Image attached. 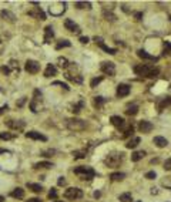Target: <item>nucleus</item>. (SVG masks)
Masks as SVG:
<instances>
[{"mask_svg": "<svg viewBox=\"0 0 171 202\" xmlns=\"http://www.w3.org/2000/svg\"><path fill=\"white\" fill-rule=\"evenodd\" d=\"M51 167H53V164L49 161H41V162L34 164V168H36V170H40V168H51Z\"/></svg>", "mask_w": 171, "mask_h": 202, "instance_id": "27", "label": "nucleus"}, {"mask_svg": "<svg viewBox=\"0 0 171 202\" xmlns=\"http://www.w3.org/2000/svg\"><path fill=\"white\" fill-rule=\"evenodd\" d=\"M27 188L32 189L33 192H36V194H40L41 191H43V186H41L40 184H32V182H27Z\"/></svg>", "mask_w": 171, "mask_h": 202, "instance_id": "24", "label": "nucleus"}, {"mask_svg": "<svg viewBox=\"0 0 171 202\" xmlns=\"http://www.w3.org/2000/svg\"><path fill=\"white\" fill-rule=\"evenodd\" d=\"M53 37H54V32H53V27L51 26H47L46 29H44V43H51L53 40Z\"/></svg>", "mask_w": 171, "mask_h": 202, "instance_id": "16", "label": "nucleus"}, {"mask_svg": "<svg viewBox=\"0 0 171 202\" xmlns=\"http://www.w3.org/2000/svg\"><path fill=\"white\" fill-rule=\"evenodd\" d=\"M26 137L32 138V139H39V141H47V137L40 134V132H37V131H29V132H26Z\"/></svg>", "mask_w": 171, "mask_h": 202, "instance_id": "15", "label": "nucleus"}, {"mask_svg": "<svg viewBox=\"0 0 171 202\" xmlns=\"http://www.w3.org/2000/svg\"><path fill=\"white\" fill-rule=\"evenodd\" d=\"M29 16L36 17V19H39V20H46V14H44V12H43L40 7H34L33 10H30V12H29Z\"/></svg>", "mask_w": 171, "mask_h": 202, "instance_id": "14", "label": "nucleus"}, {"mask_svg": "<svg viewBox=\"0 0 171 202\" xmlns=\"http://www.w3.org/2000/svg\"><path fill=\"white\" fill-rule=\"evenodd\" d=\"M123 160H124V154L123 152H111L106 157L104 164H106L108 168H117L123 162Z\"/></svg>", "mask_w": 171, "mask_h": 202, "instance_id": "2", "label": "nucleus"}, {"mask_svg": "<svg viewBox=\"0 0 171 202\" xmlns=\"http://www.w3.org/2000/svg\"><path fill=\"white\" fill-rule=\"evenodd\" d=\"M120 201H121V202H131V201H133V198H131V194H130V192L121 194V195H120Z\"/></svg>", "mask_w": 171, "mask_h": 202, "instance_id": "37", "label": "nucleus"}, {"mask_svg": "<svg viewBox=\"0 0 171 202\" xmlns=\"http://www.w3.org/2000/svg\"><path fill=\"white\" fill-rule=\"evenodd\" d=\"M7 108H9V107H7V104H6V105H3V107L0 108V114H3V113H4V111H7Z\"/></svg>", "mask_w": 171, "mask_h": 202, "instance_id": "51", "label": "nucleus"}, {"mask_svg": "<svg viewBox=\"0 0 171 202\" xmlns=\"http://www.w3.org/2000/svg\"><path fill=\"white\" fill-rule=\"evenodd\" d=\"M103 78H104L103 75H100V77H94L93 80L90 81V87H91V88H96V87H97L98 84H100V83L103 81Z\"/></svg>", "mask_w": 171, "mask_h": 202, "instance_id": "30", "label": "nucleus"}, {"mask_svg": "<svg viewBox=\"0 0 171 202\" xmlns=\"http://www.w3.org/2000/svg\"><path fill=\"white\" fill-rule=\"evenodd\" d=\"M7 152V150H4V148H0V154H4Z\"/></svg>", "mask_w": 171, "mask_h": 202, "instance_id": "54", "label": "nucleus"}, {"mask_svg": "<svg viewBox=\"0 0 171 202\" xmlns=\"http://www.w3.org/2000/svg\"><path fill=\"white\" fill-rule=\"evenodd\" d=\"M130 86L128 84H118L117 86V97H127L130 94Z\"/></svg>", "mask_w": 171, "mask_h": 202, "instance_id": "10", "label": "nucleus"}, {"mask_svg": "<svg viewBox=\"0 0 171 202\" xmlns=\"http://www.w3.org/2000/svg\"><path fill=\"white\" fill-rule=\"evenodd\" d=\"M155 177H157V174H155L154 171H150V172H147V174H146V178H147V179H154Z\"/></svg>", "mask_w": 171, "mask_h": 202, "instance_id": "44", "label": "nucleus"}, {"mask_svg": "<svg viewBox=\"0 0 171 202\" xmlns=\"http://www.w3.org/2000/svg\"><path fill=\"white\" fill-rule=\"evenodd\" d=\"M25 70L30 74H37L39 70H40V64L37 61H34V60H27L25 64Z\"/></svg>", "mask_w": 171, "mask_h": 202, "instance_id": "7", "label": "nucleus"}, {"mask_svg": "<svg viewBox=\"0 0 171 202\" xmlns=\"http://www.w3.org/2000/svg\"><path fill=\"white\" fill-rule=\"evenodd\" d=\"M54 202H63V201H54Z\"/></svg>", "mask_w": 171, "mask_h": 202, "instance_id": "56", "label": "nucleus"}, {"mask_svg": "<svg viewBox=\"0 0 171 202\" xmlns=\"http://www.w3.org/2000/svg\"><path fill=\"white\" fill-rule=\"evenodd\" d=\"M100 70L104 74H107V75L113 77L114 74H115V65H114V63H111V61H103V63L100 64Z\"/></svg>", "mask_w": 171, "mask_h": 202, "instance_id": "6", "label": "nucleus"}, {"mask_svg": "<svg viewBox=\"0 0 171 202\" xmlns=\"http://www.w3.org/2000/svg\"><path fill=\"white\" fill-rule=\"evenodd\" d=\"M134 17H136L137 20H141V17H143V13H141V12H139V13H136V14H134Z\"/></svg>", "mask_w": 171, "mask_h": 202, "instance_id": "49", "label": "nucleus"}, {"mask_svg": "<svg viewBox=\"0 0 171 202\" xmlns=\"http://www.w3.org/2000/svg\"><path fill=\"white\" fill-rule=\"evenodd\" d=\"M139 144H140V138L139 137H134V138H131L130 141L126 144V147H127L128 150H131V148H136Z\"/></svg>", "mask_w": 171, "mask_h": 202, "instance_id": "26", "label": "nucleus"}, {"mask_svg": "<svg viewBox=\"0 0 171 202\" xmlns=\"http://www.w3.org/2000/svg\"><path fill=\"white\" fill-rule=\"evenodd\" d=\"M26 202H41L39 198H30L29 201H26Z\"/></svg>", "mask_w": 171, "mask_h": 202, "instance_id": "52", "label": "nucleus"}, {"mask_svg": "<svg viewBox=\"0 0 171 202\" xmlns=\"http://www.w3.org/2000/svg\"><path fill=\"white\" fill-rule=\"evenodd\" d=\"M137 56H139L140 58H143V60H150V61H157V60H158L157 57L148 54L146 50H139V51H137Z\"/></svg>", "mask_w": 171, "mask_h": 202, "instance_id": "18", "label": "nucleus"}, {"mask_svg": "<svg viewBox=\"0 0 171 202\" xmlns=\"http://www.w3.org/2000/svg\"><path fill=\"white\" fill-rule=\"evenodd\" d=\"M137 113H139V105H131V107H128V108L126 110V114H127V115H136Z\"/></svg>", "mask_w": 171, "mask_h": 202, "instance_id": "32", "label": "nucleus"}, {"mask_svg": "<svg viewBox=\"0 0 171 202\" xmlns=\"http://www.w3.org/2000/svg\"><path fill=\"white\" fill-rule=\"evenodd\" d=\"M64 27L69 30V32H73V33H80V27L77 23H74L71 19H66L64 20Z\"/></svg>", "mask_w": 171, "mask_h": 202, "instance_id": "12", "label": "nucleus"}, {"mask_svg": "<svg viewBox=\"0 0 171 202\" xmlns=\"http://www.w3.org/2000/svg\"><path fill=\"white\" fill-rule=\"evenodd\" d=\"M137 202H141V201H137Z\"/></svg>", "mask_w": 171, "mask_h": 202, "instance_id": "57", "label": "nucleus"}, {"mask_svg": "<svg viewBox=\"0 0 171 202\" xmlns=\"http://www.w3.org/2000/svg\"><path fill=\"white\" fill-rule=\"evenodd\" d=\"M10 196H12V198H16V199H23V198H25V189L14 188V189L10 192Z\"/></svg>", "mask_w": 171, "mask_h": 202, "instance_id": "19", "label": "nucleus"}, {"mask_svg": "<svg viewBox=\"0 0 171 202\" xmlns=\"http://www.w3.org/2000/svg\"><path fill=\"white\" fill-rule=\"evenodd\" d=\"M163 54L165 56H171V43L170 41H164V51H163Z\"/></svg>", "mask_w": 171, "mask_h": 202, "instance_id": "36", "label": "nucleus"}, {"mask_svg": "<svg viewBox=\"0 0 171 202\" xmlns=\"http://www.w3.org/2000/svg\"><path fill=\"white\" fill-rule=\"evenodd\" d=\"M13 138H16L14 134H10V132H0V139H13Z\"/></svg>", "mask_w": 171, "mask_h": 202, "instance_id": "38", "label": "nucleus"}, {"mask_svg": "<svg viewBox=\"0 0 171 202\" xmlns=\"http://www.w3.org/2000/svg\"><path fill=\"white\" fill-rule=\"evenodd\" d=\"M144 157H146V151H136V152L131 154V161L137 162L140 160H143Z\"/></svg>", "mask_w": 171, "mask_h": 202, "instance_id": "23", "label": "nucleus"}, {"mask_svg": "<svg viewBox=\"0 0 171 202\" xmlns=\"http://www.w3.org/2000/svg\"><path fill=\"white\" fill-rule=\"evenodd\" d=\"M70 46H71V43L69 40H61L56 44V50H60V49H63V47H70Z\"/></svg>", "mask_w": 171, "mask_h": 202, "instance_id": "34", "label": "nucleus"}, {"mask_svg": "<svg viewBox=\"0 0 171 202\" xmlns=\"http://www.w3.org/2000/svg\"><path fill=\"white\" fill-rule=\"evenodd\" d=\"M53 154H54V151H53V150H50V151H44V152H43V155H44V157H51Z\"/></svg>", "mask_w": 171, "mask_h": 202, "instance_id": "47", "label": "nucleus"}, {"mask_svg": "<svg viewBox=\"0 0 171 202\" xmlns=\"http://www.w3.org/2000/svg\"><path fill=\"white\" fill-rule=\"evenodd\" d=\"M49 198H50V199H51V198H57V191H56V189H51V191H50V192H49Z\"/></svg>", "mask_w": 171, "mask_h": 202, "instance_id": "45", "label": "nucleus"}, {"mask_svg": "<svg viewBox=\"0 0 171 202\" xmlns=\"http://www.w3.org/2000/svg\"><path fill=\"white\" fill-rule=\"evenodd\" d=\"M168 105H171V97H164V98H161V100L158 101L157 108H158V111H163L164 108H167Z\"/></svg>", "mask_w": 171, "mask_h": 202, "instance_id": "17", "label": "nucleus"}, {"mask_svg": "<svg viewBox=\"0 0 171 202\" xmlns=\"http://www.w3.org/2000/svg\"><path fill=\"white\" fill-rule=\"evenodd\" d=\"M83 196V191L80 188H67L64 191V198L66 199H79V198H82Z\"/></svg>", "mask_w": 171, "mask_h": 202, "instance_id": "5", "label": "nucleus"}, {"mask_svg": "<svg viewBox=\"0 0 171 202\" xmlns=\"http://www.w3.org/2000/svg\"><path fill=\"white\" fill-rule=\"evenodd\" d=\"M86 154H87L86 150H82V151H73V157L74 158H84Z\"/></svg>", "mask_w": 171, "mask_h": 202, "instance_id": "40", "label": "nucleus"}, {"mask_svg": "<svg viewBox=\"0 0 171 202\" xmlns=\"http://www.w3.org/2000/svg\"><path fill=\"white\" fill-rule=\"evenodd\" d=\"M74 174L79 175L84 181H90V179H93V178L96 177V171L93 170L91 167H86V165L74 168Z\"/></svg>", "mask_w": 171, "mask_h": 202, "instance_id": "3", "label": "nucleus"}, {"mask_svg": "<svg viewBox=\"0 0 171 202\" xmlns=\"http://www.w3.org/2000/svg\"><path fill=\"white\" fill-rule=\"evenodd\" d=\"M53 84H54V86H60V87H63V88H64L66 91H69V90H70V87H69V86H67L66 83H63V81H54Z\"/></svg>", "mask_w": 171, "mask_h": 202, "instance_id": "42", "label": "nucleus"}, {"mask_svg": "<svg viewBox=\"0 0 171 202\" xmlns=\"http://www.w3.org/2000/svg\"><path fill=\"white\" fill-rule=\"evenodd\" d=\"M104 103H106V98L101 97V96L93 98V104H94V107H96V108H100V107L104 104Z\"/></svg>", "mask_w": 171, "mask_h": 202, "instance_id": "25", "label": "nucleus"}, {"mask_svg": "<svg viewBox=\"0 0 171 202\" xmlns=\"http://www.w3.org/2000/svg\"><path fill=\"white\" fill-rule=\"evenodd\" d=\"M134 73L140 75V77H146V78H154L158 75L160 73V68L154 67V65L150 64H139L134 67Z\"/></svg>", "mask_w": 171, "mask_h": 202, "instance_id": "1", "label": "nucleus"}, {"mask_svg": "<svg viewBox=\"0 0 171 202\" xmlns=\"http://www.w3.org/2000/svg\"><path fill=\"white\" fill-rule=\"evenodd\" d=\"M1 71H3V73H6V74H10V70H9V67H6V65H4V67H1Z\"/></svg>", "mask_w": 171, "mask_h": 202, "instance_id": "50", "label": "nucleus"}, {"mask_svg": "<svg viewBox=\"0 0 171 202\" xmlns=\"http://www.w3.org/2000/svg\"><path fill=\"white\" fill-rule=\"evenodd\" d=\"M111 178V181H123L124 178H126V174H123V172H114L110 175Z\"/></svg>", "mask_w": 171, "mask_h": 202, "instance_id": "28", "label": "nucleus"}, {"mask_svg": "<svg viewBox=\"0 0 171 202\" xmlns=\"http://www.w3.org/2000/svg\"><path fill=\"white\" fill-rule=\"evenodd\" d=\"M103 16H104V19H106V20H110V22H114V20H115V16H114L111 12H108L107 9H104V10H103Z\"/></svg>", "mask_w": 171, "mask_h": 202, "instance_id": "33", "label": "nucleus"}, {"mask_svg": "<svg viewBox=\"0 0 171 202\" xmlns=\"http://www.w3.org/2000/svg\"><path fill=\"white\" fill-rule=\"evenodd\" d=\"M133 132H134V128H133V125H130L128 128L124 131V134H123V138H127V137H130V135H133Z\"/></svg>", "mask_w": 171, "mask_h": 202, "instance_id": "41", "label": "nucleus"}, {"mask_svg": "<svg viewBox=\"0 0 171 202\" xmlns=\"http://www.w3.org/2000/svg\"><path fill=\"white\" fill-rule=\"evenodd\" d=\"M83 105H84V101H79L77 104H74L73 107H71V111H73L74 114H79L80 111H82V108H83Z\"/></svg>", "mask_w": 171, "mask_h": 202, "instance_id": "31", "label": "nucleus"}, {"mask_svg": "<svg viewBox=\"0 0 171 202\" xmlns=\"http://www.w3.org/2000/svg\"><path fill=\"white\" fill-rule=\"evenodd\" d=\"M89 37H87V36H82V37H80V43H83V44H87V43H89Z\"/></svg>", "mask_w": 171, "mask_h": 202, "instance_id": "46", "label": "nucleus"}, {"mask_svg": "<svg viewBox=\"0 0 171 202\" xmlns=\"http://www.w3.org/2000/svg\"><path fill=\"white\" fill-rule=\"evenodd\" d=\"M64 184H66L64 177H60V179H58V185H64Z\"/></svg>", "mask_w": 171, "mask_h": 202, "instance_id": "48", "label": "nucleus"}, {"mask_svg": "<svg viewBox=\"0 0 171 202\" xmlns=\"http://www.w3.org/2000/svg\"><path fill=\"white\" fill-rule=\"evenodd\" d=\"M164 170H165V171H171V158L165 160V162H164Z\"/></svg>", "mask_w": 171, "mask_h": 202, "instance_id": "43", "label": "nucleus"}, {"mask_svg": "<svg viewBox=\"0 0 171 202\" xmlns=\"http://www.w3.org/2000/svg\"><path fill=\"white\" fill-rule=\"evenodd\" d=\"M6 125L12 129L22 131V129L25 128V121H20V120H9V121H6Z\"/></svg>", "mask_w": 171, "mask_h": 202, "instance_id": "8", "label": "nucleus"}, {"mask_svg": "<svg viewBox=\"0 0 171 202\" xmlns=\"http://www.w3.org/2000/svg\"><path fill=\"white\" fill-rule=\"evenodd\" d=\"M110 122L113 124L115 128H123L124 125H126V121H124V118L123 117H120V115H113L111 118H110Z\"/></svg>", "mask_w": 171, "mask_h": 202, "instance_id": "13", "label": "nucleus"}, {"mask_svg": "<svg viewBox=\"0 0 171 202\" xmlns=\"http://www.w3.org/2000/svg\"><path fill=\"white\" fill-rule=\"evenodd\" d=\"M154 144L158 147V148H164V147L168 145V141L164 137H160V135H158V137H154Z\"/></svg>", "mask_w": 171, "mask_h": 202, "instance_id": "21", "label": "nucleus"}, {"mask_svg": "<svg viewBox=\"0 0 171 202\" xmlns=\"http://www.w3.org/2000/svg\"><path fill=\"white\" fill-rule=\"evenodd\" d=\"M153 128H154V125H153L150 121H146V120L140 121V124H139L140 132H143V134H148V132H151Z\"/></svg>", "mask_w": 171, "mask_h": 202, "instance_id": "9", "label": "nucleus"}, {"mask_svg": "<svg viewBox=\"0 0 171 202\" xmlns=\"http://www.w3.org/2000/svg\"><path fill=\"white\" fill-rule=\"evenodd\" d=\"M25 101H26V98H22V100H20L19 103H17V105H19V107H22V105L25 104Z\"/></svg>", "mask_w": 171, "mask_h": 202, "instance_id": "53", "label": "nucleus"}, {"mask_svg": "<svg viewBox=\"0 0 171 202\" xmlns=\"http://www.w3.org/2000/svg\"><path fill=\"white\" fill-rule=\"evenodd\" d=\"M86 127H87V124L83 120H79V118H69L67 120V128L71 129V131H83Z\"/></svg>", "mask_w": 171, "mask_h": 202, "instance_id": "4", "label": "nucleus"}, {"mask_svg": "<svg viewBox=\"0 0 171 202\" xmlns=\"http://www.w3.org/2000/svg\"><path fill=\"white\" fill-rule=\"evenodd\" d=\"M74 6L77 9H90L91 7V3L90 1H76Z\"/></svg>", "mask_w": 171, "mask_h": 202, "instance_id": "29", "label": "nucleus"}, {"mask_svg": "<svg viewBox=\"0 0 171 202\" xmlns=\"http://www.w3.org/2000/svg\"><path fill=\"white\" fill-rule=\"evenodd\" d=\"M58 65H60L61 68H69L70 63H69V60H67L66 57H60V58H58Z\"/></svg>", "mask_w": 171, "mask_h": 202, "instance_id": "35", "label": "nucleus"}, {"mask_svg": "<svg viewBox=\"0 0 171 202\" xmlns=\"http://www.w3.org/2000/svg\"><path fill=\"white\" fill-rule=\"evenodd\" d=\"M0 202H4V198H3V196H0Z\"/></svg>", "mask_w": 171, "mask_h": 202, "instance_id": "55", "label": "nucleus"}, {"mask_svg": "<svg viewBox=\"0 0 171 202\" xmlns=\"http://www.w3.org/2000/svg\"><path fill=\"white\" fill-rule=\"evenodd\" d=\"M94 41H96V43H97L98 46H100L101 49L104 50L106 53H108V54H115V53H117V49H111V47H108V46H106L101 37H97V36H96V37H94Z\"/></svg>", "mask_w": 171, "mask_h": 202, "instance_id": "11", "label": "nucleus"}, {"mask_svg": "<svg viewBox=\"0 0 171 202\" xmlns=\"http://www.w3.org/2000/svg\"><path fill=\"white\" fill-rule=\"evenodd\" d=\"M57 74V68L53 64H47L46 70H44V77H51V75H56Z\"/></svg>", "mask_w": 171, "mask_h": 202, "instance_id": "22", "label": "nucleus"}, {"mask_svg": "<svg viewBox=\"0 0 171 202\" xmlns=\"http://www.w3.org/2000/svg\"><path fill=\"white\" fill-rule=\"evenodd\" d=\"M0 14H1V17H3L4 20H7L9 23H14V19H16V17H14V14H13L12 12H9V10H1Z\"/></svg>", "mask_w": 171, "mask_h": 202, "instance_id": "20", "label": "nucleus"}, {"mask_svg": "<svg viewBox=\"0 0 171 202\" xmlns=\"http://www.w3.org/2000/svg\"><path fill=\"white\" fill-rule=\"evenodd\" d=\"M9 70H13V71L19 73V65H17V61L10 60V63H9Z\"/></svg>", "mask_w": 171, "mask_h": 202, "instance_id": "39", "label": "nucleus"}]
</instances>
